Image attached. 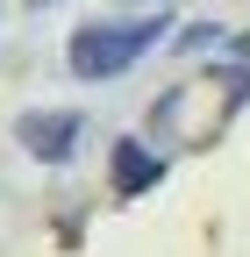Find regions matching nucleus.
<instances>
[{
	"label": "nucleus",
	"instance_id": "nucleus-1",
	"mask_svg": "<svg viewBox=\"0 0 250 257\" xmlns=\"http://www.w3.org/2000/svg\"><path fill=\"white\" fill-rule=\"evenodd\" d=\"M165 15H136V22H86V29H72V43H65V64H72V79H86V86H100V79H114V72H129L136 57H150L165 43Z\"/></svg>",
	"mask_w": 250,
	"mask_h": 257
},
{
	"label": "nucleus",
	"instance_id": "nucleus-2",
	"mask_svg": "<svg viewBox=\"0 0 250 257\" xmlns=\"http://www.w3.org/2000/svg\"><path fill=\"white\" fill-rule=\"evenodd\" d=\"M15 136L29 143L36 165H65V157L79 150V136H86V114H79V107H29V114L15 121Z\"/></svg>",
	"mask_w": 250,
	"mask_h": 257
},
{
	"label": "nucleus",
	"instance_id": "nucleus-3",
	"mask_svg": "<svg viewBox=\"0 0 250 257\" xmlns=\"http://www.w3.org/2000/svg\"><path fill=\"white\" fill-rule=\"evenodd\" d=\"M158 179H165V157L150 150V143H136V136H121V143H114V193H121V200L150 193Z\"/></svg>",
	"mask_w": 250,
	"mask_h": 257
},
{
	"label": "nucleus",
	"instance_id": "nucleus-4",
	"mask_svg": "<svg viewBox=\"0 0 250 257\" xmlns=\"http://www.w3.org/2000/svg\"><path fill=\"white\" fill-rule=\"evenodd\" d=\"M207 43H214V22H193V29L179 36V50H186V57H193V50H207Z\"/></svg>",
	"mask_w": 250,
	"mask_h": 257
}]
</instances>
